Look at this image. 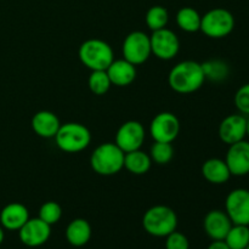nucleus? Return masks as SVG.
<instances>
[{"instance_id":"1","label":"nucleus","mask_w":249,"mask_h":249,"mask_svg":"<svg viewBox=\"0 0 249 249\" xmlns=\"http://www.w3.org/2000/svg\"><path fill=\"white\" fill-rule=\"evenodd\" d=\"M206 80L202 63L196 61H182L170 70L168 75L169 87L179 94H191L201 89Z\"/></svg>"},{"instance_id":"2","label":"nucleus","mask_w":249,"mask_h":249,"mask_svg":"<svg viewBox=\"0 0 249 249\" xmlns=\"http://www.w3.org/2000/svg\"><path fill=\"white\" fill-rule=\"evenodd\" d=\"M125 153L113 142H105L97 146L90 157L92 170L102 177H111L124 168Z\"/></svg>"},{"instance_id":"3","label":"nucleus","mask_w":249,"mask_h":249,"mask_svg":"<svg viewBox=\"0 0 249 249\" xmlns=\"http://www.w3.org/2000/svg\"><path fill=\"white\" fill-rule=\"evenodd\" d=\"M142 226L147 233L155 237H167L177 230L178 216L167 206H153L147 209L142 218Z\"/></svg>"},{"instance_id":"4","label":"nucleus","mask_w":249,"mask_h":249,"mask_svg":"<svg viewBox=\"0 0 249 249\" xmlns=\"http://www.w3.org/2000/svg\"><path fill=\"white\" fill-rule=\"evenodd\" d=\"M80 61L91 71H106L113 62V51L109 44L101 39H88L78 51Z\"/></svg>"},{"instance_id":"5","label":"nucleus","mask_w":249,"mask_h":249,"mask_svg":"<svg viewBox=\"0 0 249 249\" xmlns=\"http://www.w3.org/2000/svg\"><path fill=\"white\" fill-rule=\"evenodd\" d=\"M55 140L57 147L63 152L78 153L90 145L91 134L83 124L66 123L60 126Z\"/></svg>"},{"instance_id":"6","label":"nucleus","mask_w":249,"mask_h":249,"mask_svg":"<svg viewBox=\"0 0 249 249\" xmlns=\"http://www.w3.org/2000/svg\"><path fill=\"white\" fill-rule=\"evenodd\" d=\"M235 28V17L229 10L215 7L209 10L202 16L201 28L204 36L213 39H221L228 36Z\"/></svg>"},{"instance_id":"7","label":"nucleus","mask_w":249,"mask_h":249,"mask_svg":"<svg viewBox=\"0 0 249 249\" xmlns=\"http://www.w3.org/2000/svg\"><path fill=\"white\" fill-rule=\"evenodd\" d=\"M122 51L124 60L129 61L134 66L146 62L152 53L150 36L140 31L131 32L124 39Z\"/></svg>"},{"instance_id":"8","label":"nucleus","mask_w":249,"mask_h":249,"mask_svg":"<svg viewBox=\"0 0 249 249\" xmlns=\"http://www.w3.org/2000/svg\"><path fill=\"white\" fill-rule=\"evenodd\" d=\"M180 131V122L172 112H160L150 124V134L158 142L172 143Z\"/></svg>"},{"instance_id":"9","label":"nucleus","mask_w":249,"mask_h":249,"mask_svg":"<svg viewBox=\"0 0 249 249\" xmlns=\"http://www.w3.org/2000/svg\"><path fill=\"white\" fill-rule=\"evenodd\" d=\"M151 51L160 60H172L178 55L180 49V41L177 34L168 28L152 32L150 36Z\"/></svg>"},{"instance_id":"10","label":"nucleus","mask_w":249,"mask_h":249,"mask_svg":"<svg viewBox=\"0 0 249 249\" xmlns=\"http://www.w3.org/2000/svg\"><path fill=\"white\" fill-rule=\"evenodd\" d=\"M225 209L233 225L249 226V190H232L226 197Z\"/></svg>"},{"instance_id":"11","label":"nucleus","mask_w":249,"mask_h":249,"mask_svg":"<svg viewBox=\"0 0 249 249\" xmlns=\"http://www.w3.org/2000/svg\"><path fill=\"white\" fill-rule=\"evenodd\" d=\"M145 129L138 121H128L119 126L116 134V145L124 153L140 150L145 141Z\"/></svg>"},{"instance_id":"12","label":"nucleus","mask_w":249,"mask_h":249,"mask_svg":"<svg viewBox=\"0 0 249 249\" xmlns=\"http://www.w3.org/2000/svg\"><path fill=\"white\" fill-rule=\"evenodd\" d=\"M18 235L21 242L27 247H39L50 238L51 226L40 218H29L18 230Z\"/></svg>"},{"instance_id":"13","label":"nucleus","mask_w":249,"mask_h":249,"mask_svg":"<svg viewBox=\"0 0 249 249\" xmlns=\"http://www.w3.org/2000/svg\"><path fill=\"white\" fill-rule=\"evenodd\" d=\"M247 128V118L243 114H230L219 125V138L226 145H232L245 140Z\"/></svg>"},{"instance_id":"14","label":"nucleus","mask_w":249,"mask_h":249,"mask_svg":"<svg viewBox=\"0 0 249 249\" xmlns=\"http://www.w3.org/2000/svg\"><path fill=\"white\" fill-rule=\"evenodd\" d=\"M225 162L231 175L245 177L249 174V142L246 140L232 143L226 153Z\"/></svg>"},{"instance_id":"15","label":"nucleus","mask_w":249,"mask_h":249,"mask_svg":"<svg viewBox=\"0 0 249 249\" xmlns=\"http://www.w3.org/2000/svg\"><path fill=\"white\" fill-rule=\"evenodd\" d=\"M203 225L204 231L209 238H212L213 241H224L233 224L226 212L215 209L207 214Z\"/></svg>"},{"instance_id":"16","label":"nucleus","mask_w":249,"mask_h":249,"mask_svg":"<svg viewBox=\"0 0 249 249\" xmlns=\"http://www.w3.org/2000/svg\"><path fill=\"white\" fill-rule=\"evenodd\" d=\"M29 219V212L22 203H10L0 213V224L10 231H18Z\"/></svg>"},{"instance_id":"17","label":"nucleus","mask_w":249,"mask_h":249,"mask_svg":"<svg viewBox=\"0 0 249 249\" xmlns=\"http://www.w3.org/2000/svg\"><path fill=\"white\" fill-rule=\"evenodd\" d=\"M109 80L116 87H128L135 80L136 68L126 60H113L106 70Z\"/></svg>"},{"instance_id":"18","label":"nucleus","mask_w":249,"mask_h":249,"mask_svg":"<svg viewBox=\"0 0 249 249\" xmlns=\"http://www.w3.org/2000/svg\"><path fill=\"white\" fill-rule=\"evenodd\" d=\"M60 126L61 123L58 117L50 111H39L32 118V128L40 138H55Z\"/></svg>"},{"instance_id":"19","label":"nucleus","mask_w":249,"mask_h":249,"mask_svg":"<svg viewBox=\"0 0 249 249\" xmlns=\"http://www.w3.org/2000/svg\"><path fill=\"white\" fill-rule=\"evenodd\" d=\"M202 175L211 184L221 185L230 179L231 173L225 160L220 158H211L202 165Z\"/></svg>"},{"instance_id":"20","label":"nucleus","mask_w":249,"mask_h":249,"mask_svg":"<svg viewBox=\"0 0 249 249\" xmlns=\"http://www.w3.org/2000/svg\"><path fill=\"white\" fill-rule=\"evenodd\" d=\"M91 237V226L85 219L78 218L71 221L66 229V238L74 247H83Z\"/></svg>"},{"instance_id":"21","label":"nucleus","mask_w":249,"mask_h":249,"mask_svg":"<svg viewBox=\"0 0 249 249\" xmlns=\"http://www.w3.org/2000/svg\"><path fill=\"white\" fill-rule=\"evenodd\" d=\"M152 160L150 155L141 150H135L124 155V168L134 175H143L150 170Z\"/></svg>"},{"instance_id":"22","label":"nucleus","mask_w":249,"mask_h":249,"mask_svg":"<svg viewBox=\"0 0 249 249\" xmlns=\"http://www.w3.org/2000/svg\"><path fill=\"white\" fill-rule=\"evenodd\" d=\"M202 16L194 7H182L177 14V23L180 29L187 33H195L201 28Z\"/></svg>"},{"instance_id":"23","label":"nucleus","mask_w":249,"mask_h":249,"mask_svg":"<svg viewBox=\"0 0 249 249\" xmlns=\"http://www.w3.org/2000/svg\"><path fill=\"white\" fill-rule=\"evenodd\" d=\"M224 241L230 249H245L249 245V226L232 225Z\"/></svg>"},{"instance_id":"24","label":"nucleus","mask_w":249,"mask_h":249,"mask_svg":"<svg viewBox=\"0 0 249 249\" xmlns=\"http://www.w3.org/2000/svg\"><path fill=\"white\" fill-rule=\"evenodd\" d=\"M145 21L148 28L152 32L165 28L168 21H169L168 10L165 7L160 6V5H155V6L150 7L148 11L146 12Z\"/></svg>"},{"instance_id":"25","label":"nucleus","mask_w":249,"mask_h":249,"mask_svg":"<svg viewBox=\"0 0 249 249\" xmlns=\"http://www.w3.org/2000/svg\"><path fill=\"white\" fill-rule=\"evenodd\" d=\"M202 68H203L206 79H211L213 82H223L228 78L229 72H230L229 66L220 60L207 61L202 63Z\"/></svg>"},{"instance_id":"26","label":"nucleus","mask_w":249,"mask_h":249,"mask_svg":"<svg viewBox=\"0 0 249 249\" xmlns=\"http://www.w3.org/2000/svg\"><path fill=\"white\" fill-rule=\"evenodd\" d=\"M88 85L95 95H105L109 90L112 83L106 71H91Z\"/></svg>"},{"instance_id":"27","label":"nucleus","mask_w":249,"mask_h":249,"mask_svg":"<svg viewBox=\"0 0 249 249\" xmlns=\"http://www.w3.org/2000/svg\"><path fill=\"white\" fill-rule=\"evenodd\" d=\"M174 156V148L170 142H158L155 141L150 151V157L157 164H167Z\"/></svg>"},{"instance_id":"28","label":"nucleus","mask_w":249,"mask_h":249,"mask_svg":"<svg viewBox=\"0 0 249 249\" xmlns=\"http://www.w3.org/2000/svg\"><path fill=\"white\" fill-rule=\"evenodd\" d=\"M62 216V208L57 202L49 201L45 202L39 209V218L43 221H45L49 225L58 223V220Z\"/></svg>"},{"instance_id":"29","label":"nucleus","mask_w":249,"mask_h":249,"mask_svg":"<svg viewBox=\"0 0 249 249\" xmlns=\"http://www.w3.org/2000/svg\"><path fill=\"white\" fill-rule=\"evenodd\" d=\"M235 105L241 113L249 116V83L237 90L235 95Z\"/></svg>"},{"instance_id":"30","label":"nucleus","mask_w":249,"mask_h":249,"mask_svg":"<svg viewBox=\"0 0 249 249\" xmlns=\"http://www.w3.org/2000/svg\"><path fill=\"white\" fill-rule=\"evenodd\" d=\"M165 248L167 249H189L190 242L184 233L178 232V231L175 230L167 236V241H165Z\"/></svg>"},{"instance_id":"31","label":"nucleus","mask_w":249,"mask_h":249,"mask_svg":"<svg viewBox=\"0 0 249 249\" xmlns=\"http://www.w3.org/2000/svg\"><path fill=\"white\" fill-rule=\"evenodd\" d=\"M207 249H230L225 241H213Z\"/></svg>"},{"instance_id":"32","label":"nucleus","mask_w":249,"mask_h":249,"mask_svg":"<svg viewBox=\"0 0 249 249\" xmlns=\"http://www.w3.org/2000/svg\"><path fill=\"white\" fill-rule=\"evenodd\" d=\"M4 237H5L4 230H2V226H0V245H1L2 241H4Z\"/></svg>"},{"instance_id":"33","label":"nucleus","mask_w":249,"mask_h":249,"mask_svg":"<svg viewBox=\"0 0 249 249\" xmlns=\"http://www.w3.org/2000/svg\"><path fill=\"white\" fill-rule=\"evenodd\" d=\"M246 134H247V136L249 138V118H247V128H246Z\"/></svg>"},{"instance_id":"34","label":"nucleus","mask_w":249,"mask_h":249,"mask_svg":"<svg viewBox=\"0 0 249 249\" xmlns=\"http://www.w3.org/2000/svg\"><path fill=\"white\" fill-rule=\"evenodd\" d=\"M245 249H249V245H248V246H247V247H246Z\"/></svg>"}]
</instances>
